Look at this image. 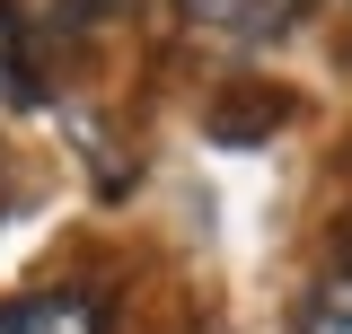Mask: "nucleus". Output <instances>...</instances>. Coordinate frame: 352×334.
Here are the masks:
<instances>
[{
	"label": "nucleus",
	"mask_w": 352,
	"mask_h": 334,
	"mask_svg": "<svg viewBox=\"0 0 352 334\" xmlns=\"http://www.w3.org/2000/svg\"><path fill=\"white\" fill-rule=\"evenodd\" d=\"M203 36H229V44H264L300 18V0H176Z\"/></svg>",
	"instance_id": "nucleus-1"
},
{
	"label": "nucleus",
	"mask_w": 352,
	"mask_h": 334,
	"mask_svg": "<svg viewBox=\"0 0 352 334\" xmlns=\"http://www.w3.org/2000/svg\"><path fill=\"white\" fill-rule=\"evenodd\" d=\"M0 334H97V308L80 291H36L0 308Z\"/></svg>",
	"instance_id": "nucleus-2"
},
{
	"label": "nucleus",
	"mask_w": 352,
	"mask_h": 334,
	"mask_svg": "<svg viewBox=\"0 0 352 334\" xmlns=\"http://www.w3.org/2000/svg\"><path fill=\"white\" fill-rule=\"evenodd\" d=\"M18 106H36V36L0 0V115H18Z\"/></svg>",
	"instance_id": "nucleus-3"
},
{
	"label": "nucleus",
	"mask_w": 352,
	"mask_h": 334,
	"mask_svg": "<svg viewBox=\"0 0 352 334\" xmlns=\"http://www.w3.org/2000/svg\"><path fill=\"white\" fill-rule=\"evenodd\" d=\"M300 334H352V264L326 282V291L308 299V317H300Z\"/></svg>",
	"instance_id": "nucleus-4"
},
{
	"label": "nucleus",
	"mask_w": 352,
	"mask_h": 334,
	"mask_svg": "<svg viewBox=\"0 0 352 334\" xmlns=\"http://www.w3.org/2000/svg\"><path fill=\"white\" fill-rule=\"evenodd\" d=\"M62 9H71V18H80V27H97V18H115V9H124V0H62Z\"/></svg>",
	"instance_id": "nucleus-5"
}]
</instances>
